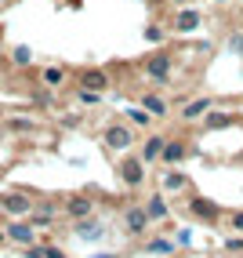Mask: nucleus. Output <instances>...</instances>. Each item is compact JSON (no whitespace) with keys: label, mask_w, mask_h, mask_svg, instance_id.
<instances>
[{"label":"nucleus","mask_w":243,"mask_h":258,"mask_svg":"<svg viewBox=\"0 0 243 258\" xmlns=\"http://www.w3.org/2000/svg\"><path fill=\"white\" fill-rule=\"evenodd\" d=\"M33 208H37V204H33L26 193H4V197H0V211L11 215V218H29Z\"/></svg>","instance_id":"1"},{"label":"nucleus","mask_w":243,"mask_h":258,"mask_svg":"<svg viewBox=\"0 0 243 258\" xmlns=\"http://www.w3.org/2000/svg\"><path fill=\"white\" fill-rule=\"evenodd\" d=\"M149 226H152V222H149V215H145L142 204H131V208L124 211V233L127 236H145Z\"/></svg>","instance_id":"2"},{"label":"nucleus","mask_w":243,"mask_h":258,"mask_svg":"<svg viewBox=\"0 0 243 258\" xmlns=\"http://www.w3.org/2000/svg\"><path fill=\"white\" fill-rule=\"evenodd\" d=\"M120 178H124V185L138 189L145 182V160L142 157H124V160H120Z\"/></svg>","instance_id":"3"},{"label":"nucleus","mask_w":243,"mask_h":258,"mask_svg":"<svg viewBox=\"0 0 243 258\" xmlns=\"http://www.w3.org/2000/svg\"><path fill=\"white\" fill-rule=\"evenodd\" d=\"M106 146L116 149V153L131 149V146H134V131H131L127 124H109V127H106Z\"/></svg>","instance_id":"4"},{"label":"nucleus","mask_w":243,"mask_h":258,"mask_svg":"<svg viewBox=\"0 0 243 258\" xmlns=\"http://www.w3.org/2000/svg\"><path fill=\"white\" fill-rule=\"evenodd\" d=\"M91 215H95V200H91V197L76 193V197H69V200H65V218L80 222V218H91Z\"/></svg>","instance_id":"5"},{"label":"nucleus","mask_w":243,"mask_h":258,"mask_svg":"<svg viewBox=\"0 0 243 258\" xmlns=\"http://www.w3.org/2000/svg\"><path fill=\"white\" fill-rule=\"evenodd\" d=\"M8 240H15L19 247H29L33 240H37V226H33V222H22V218H15L11 226H8Z\"/></svg>","instance_id":"6"},{"label":"nucleus","mask_w":243,"mask_h":258,"mask_svg":"<svg viewBox=\"0 0 243 258\" xmlns=\"http://www.w3.org/2000/svg\"><path fill=\"white\" fill-rule=\"evenodd\" d=\"M164 146H167V139H164V135H149L138 157H142L145 164H152V160H160V157H164Z\"/></svg>","instance_id":"7"},{"label":"nucleus","mask_w":243,"mask_h":258,"mask_svg":"<svg viewBox=\"0 0 243 258\" xmlns=\"http://www.w3.org/2000/svg\"><path fill=\"white\" fill-rule=\"evenodd\" d=\"M142 208H145L149 222H167V215H171V208H167V200H164L160 193H156V197H149V200L142 204Z\"/></svg>","instance_id":"8"},{"label":"nucleus","mask_w":243,"mask_h":258,"mask_svg":"<svg viewBox=\"0 0 243 258\" xmlns=\"http://www.w3.org/2000/svg\"><path fill=\"white\" fill-rule=\"evenodd\" d=\"M189 211H193L196 218H203V222H214L218 218V208L207 197H193V200H189Z\"/></svg>","instance_id":"9"},{"label":"nucleus","mask_w":243,"mask_h":258,"mask_svg":"<svg viewBox=\"0 0 243 258\" xmlns=\"http://www.w3.org/2000/svg\"><path fill=\"white\" fill-rule=\"evenodd\" d=\"M145 73H149L152 80H167V73H171V58H167V55H152V58L145 62Z\"/></svg>","instance_id":"10"},{"label":"nucleus","mask_w":243,"mask_h":258,"mask_svg":"<svg viewBox=\"0 0 243 258\" xmlns=\"http://www.w3.org/2000/svg\"><path fill=\"white\" fill-rule=\"evenodd\" d=\"M80 80H84V88H95V91H106L109 88V77L102 73V70H88Z\"/></svg>","instance_id":"11"},{"label":"nucleus","mask_w":243,"mask_h":258,"mask_svg":"<svg viewBox=\"0 0 243 258\" xmlns=\"http://www.w3.org/2000/svg\"><path fill=\"white\" fill-rule=\"evenodd\" d=\"M182 157H185V142L175 139V142H167V146H164V157H160V160H164V164H178Z\"/></svg>","instance_id":"12"},{"label":"nucleus","mask_w":243,"mask_h":258,"mask_svg":"<svg viewBox=\"0 0 243 258\" xmlns=\"http://www.w3.org/2000/svg\"><path fill=\"white\" fill-rule=\"evenodd\" d=\"M200 113H211V102H207V98H196V102H189V106L182 109V120H196Z\"/></svg>","instance_id":"13"},{"label":"nucleus","mask_w":243,"mask_h":258,"mask_svg":"<svg viewBox=\"0 0 243 258\" xmlns=\"http://www.w3.org/2000/svg\"><path fill=\"white\" fill-rule=\"evenodd\" d=\"M142 109H149L152 116H167V102L156 98V95H145V98H142Z\"/></svg>","instance_id":"14"},{"label":"nucleus","mask_w":243,"mask_h":258,"mask_svg":"<svg viewBox=\"0 0 243 258\" xmlns=\"http://www.w3.org/2000/svg\"><path fill=\"white\" fill-rule=\"evenodd\" d=\"M76 236H84V240H91V236H95V240H98V236H102V229H98V222L80 218V222H76Z\"/></svg>","instance_id":"15"},{"label":"nucleus","mask_w":243,"mask_h":258,"mask_svg":"<svg viewBox=\"0 0 243 258\" xmlns=\"http://www.w3.org/2000/svg\"><path fill=\"white\" fill-rule=\"evenodd\" d=\"M196 26H200V15H196V11H182V15H178V29H182V33L196 29Z\"/></svg>","instance_id":"16"},{"label":"nucleus","mask_w":243,"mask_h":258,"mask_svg":"<svg viewBox=\"0 0 243 258\" xmlns=\"http://www.w3.org/2000/svg\"><path fill=\"white\" fill-rule=\"evenodd\" d=\"M62 80H65V73L58 70V66H51V70H44V84H47V88H62Z\"/></svg>","instance_id":"17"},{"label":"nucleus","mask_w":243,"mask_h":258,"mask_svg":"<svg viewBox=\"0 0 243 258\" xmlns=\"http://www.w3.org/2000/svg\"><path fill=\"white\" fill-rule=\"evenodd\" d=\"M145 251H149V254H171V251H175V244H171V240H149Z\"/></svg>","instance_id":"18"},{"label":"nucleus","mask_w":243,"mask_h":258,"mask_svg":"<svg viewBox=\"0 0 243 258\" xmlns=\"http://www.w3.org/2000/svg\"><path fill=\"white\" fill-rule=\"evenodd\" d=\"M182 185H185V175H182V171H167L164 189H171V193H175V189H182Z\"/></svg>","instance_id":"19"},{"label":"nucleus","mask_w":243,"mask_h":258,"mask_svg":"<svg viewBox=\"0 0 243 258\" xmlns=\"http://www.w3.org/2000/svg\"><path fill=\"white\" fill-rule=\"evenodd\" d=\"M127 116H131V124H134V127H145L149 120H152L149 109H127Z\"/></svg>","instance_id":"20"},{"label":"nucleus","mask_w":243,"mask_h":258,"mask_svg":"<svg viewBox=\"0 0 243 258\" xmlns=\"http://www.w3.org/2000/svg\"><path fill=\"white\" fill-rule=\"evenodd\" d=\"M229 124H232L229 113H211V116H207V127H229Z\"/></svg>","instance_id":"21"},{"label":"nucleus","mask_w":243,"mask_h":258,"mask_svg":"<svg viewBox=\"0 0 243 258\" xmlns=\"http://www.w3.org/2000/svg\"><path fill=\"white\" fill-rule=\"evenodd\" d=\"M15 62L26 66V62H29V47H15Z\"/></svg>","instance_id":"22"},{"label":"nucleus","mask_w":243,"mask_h":258,"mask_svg":"<svg viewBox=\"0 0 243 258\" xmlns=\"http://www.w3.org/2000/svg\"><path fill=\"white\" fill-rule=\"evenodd\" d=\"M26 258H47V251H44V247H33V244H29V247H26Z\"/></svg>","instance_id":"23"},{"label":"nucleus","mask_w":243,"mask_h":258,"mask_svg":"<svg viewBox=\"0 0 243 258\" xmlns=\"http://www.w3.org/2000/svg\"><path fill=\"white\" fill-rule=\"evenodd\" d=\"M8 124H11L15 131H29V127H33V124H29V120H8Z\"/></svg>","instance_id":"24"},{"label":"nucleus","mask_w":243,"mask_h":258,"mask_svg":"<svg viewBox=\"0 0 243 258\" xmlns=\"http://www.w3.org/2000/svg\"><path fill=\"white\" fill-rule=\"evenodd\" d=\"M44 251H47V258H65V254H62V251H58V247H51V244H47V247H44Z\"/></svg>","instance_id":"25"},{"label":"nucleus","mask_w":243,"mask_h":258,"mask_svg":"<svg viewBox=\"0 0 243 258\" xmlns=\"http://www.w3.org/2000/svg\"><path fill=\"white\" fill-rule=\"evenodd\" d=\"M232 226H236V229H243V215H232Z\"/></svg>","instance_id":"26"},{"label":"nucleus","mask_w":243,"mask_h":258,"mask_svg":"<svg viewBox=\"0 0 243 258\" xmlns=\"http://www.w3.org/2000/svg\"><path fill=\"white\" fill-rule=\"evenodd\" d=\"M4 240H8V229H0V244H4Z\"/></svg>","instance_id":"27"},{"label":"nucleus","mask_w":243,"mask_h":258,"mask_svg":"<svg viewBox=\"0 0 243 258\" xmlns=\"http://www.w3.org/2000/svg\"><path fill=\"white\" fill-rule=\"evenodd\" d=\"M95 258H116V254H95Z\"/></svg>","instance_id":"28"},{"label":"nucleus","mask_w":243,"mask_h":258,"mask_svg":"<svg viewBox=\"0 0 243 258\" xmlns=\"http://www.w3.org/2000/svg\"><path fill=\"white\" fill-rule=\"evenodd\" d=\"M178 4H185V0H178Z\"/></svg>","instance_id":"29"}]
</instances>
